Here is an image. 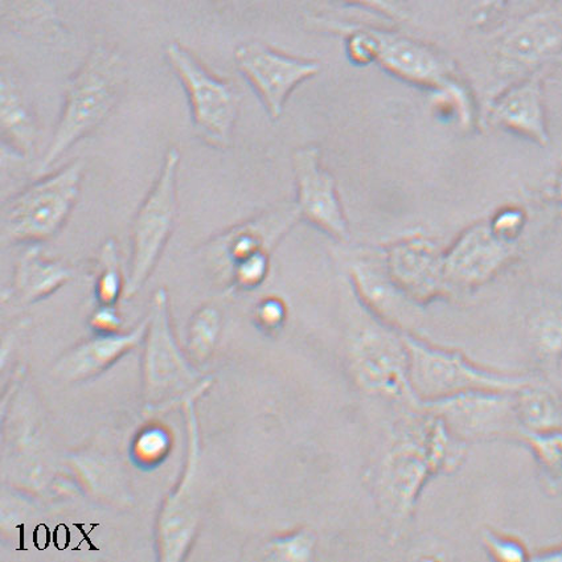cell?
Returning <instances> with one entry per match:
<instances>
[{
    "instance_id": "obj_33",
    "label": "cell",
    "mask_w": 562,
    "mask_h": 562,
    "mask_svg": "<svg viewBox=\"0 0 562 562\" xmlns=\"http://www.w3.org/2000/svg\"><path fill=\"white\" fill-rule=\"evenodd\" d=\"M552 5L555 10H558L562 14V0H555V2Z\"/></svg>"
},
{
    "instance_id": "obj_31",
    "label": "cell",
    "mask_w": 562,
    "mask_h": 562,
    "mask_svg": "<svg viewBox=\"0 0 562 562\" xmlns=\"http://www.w3.org/2000/svg\"><path fill=\"white\" fill-rule=\"evenodd\" d=\"M283 315H285L283 306L277 301L265 302L260 308L261 321L268 326L280 325L283 319Z\"/></svg>"
},
{
    "instance_id": "obj_13",
    "label": "cell",
    "mask_w": 562,
    "mask_h": 562,
    "mask_svg": "<svg viewBox=\"0 0 562 562\" xmlns=\"http://www.w3.org/2000/svg\"><path fill=\"white\" fill-rule=\"evenodd\" d=\"M445 254L425 238H411L395 245L386 255V269L393 282L413 301L426 302L446 293Z\"/></svg>"
},
{
    "instance_id": "obj_16",
    "label": "cell",
    "mask_w": 562,
    "mask_h": 562,
    "mask_svg": "<svg viewBox=\"0 0 562 562\" xmlns=\"http://www.w3.org/2000/svg\"><path fill=\"white\" fill-rule=\"evenodd\" d=\"M38 244L30 248L19 258L15 285L24 300H37L54 292L70 278V270L60 262L47 260Z\"/></svg>"
},
{
    "instance_id": "obj_30",
    "label": "cell",
    "mask_w": 562,
    "mask_h": 562,
    "mask_svg": "<svg viewBox=\"0 0 562 562\" xmlns=\"http://www.w3.org/2000/svg\"><path fill=\"white\" fill-rule=\"evenodd\" d=\"M473 21L477 25L486 24L495 15L506 8L509 0H473Z\"/></svg>"
},
{
    "instance_id": "obj_9",
    "label": "cell",
    "mask_w": 562,
    "mask_h": 562,
    "mask_svg": "<svg viewBox=\"0 0 562 562\" xmlns=\"http://www.w3.org/2000/svg\"><path fill=\"white\" fill-rule=\"evenodd\" d=\"M562 49V14L549 5L521 19L504 34L496 50V66L504 76L521 79L538 72Z\"/></svg>"
},
{
    "instance_id": "obj_22",
    "label": "cell",
    "mask_w": 562,
    "mask_h": 562,
    "mask_svg": "<svg viewBox=\"0 0 562 562\" xmlns=\"http://www.w3.org/2000/svg\"><path fill=\"white\" fill-rule=\"evenodd\" d=\"M533 333L540 352L548 358L558 357L562 350V310L541 314L535 323Z\"/></svg>"
},
{
    "instance_id": "obj_32",
    "label": "cell",
    "mask_w": 562,
    "mask_h": 562,
    "mask_svg": "<svg viewBox=\"0 0 562 562\" xmlns=\"http://www.w3.org/2000/svg\"><path fill=\"white\" fill-rule=\"evenodd\" d=\"M555 193H558V199L562 203V170L558 178V182H555Z\"/></svg>"
},
{
    "instance_id": "obj_23",
    "label": "cell",
    "mask_w": 562,
    "mask_h": 562,
    "mask_svg": "<svg viewBox=\"0 0 562 562\" xmlns=\"http://www.w3.org/2000/svg\"><path fill=\"white\" fill-rule=\"evenodd\" d=\"M101 265L103 274L100 280L99 293L101 300L105 303L113 302L120 293V271H119V250L117 244L113 238H109L102 244Z\"/></svg>"
},
{
    "instance_id": "obj_28",
    "label": "cell",
    "mask_w": 562,
    "mask_h": 562,
    "mask_svg": "<svg viewBox=\"0 0 562 562\" xmlns=\"http://www.w3.org/2000/svg\"><path fill=\"white\" fill-rule=\"evenodd\" d=\"M488 551L496 560L519 561L526 559V549L520 542L503 538V536L488 533L486 536Z\"/></svg>"
},
{
    "instance_id": "obj_18",
    "label": "cell",
    "mask_w": 562,
    "mask_h": 562,
    "mask_svg": "<svg viewBox=\"0 0 562 562\" xmlns=\"http://www.w3.org/2000/svg\"><path fill=\"white\" fill-rule=\"evenodd\" d=\"M145 325L146 323H142L137 329L125 336H108V338L89 341L70 355L67 364L76 367L77 370H89V368L105 364L106 361L137 344L142 334L145 333Z\"/></svg>"
},
{
    "instance_id": "obj_29",
    "label": "cell",
    "mask_w": 562,
    "mask_h": 562,
    "mask_svg": "<svg viewBox=\"0 0 562 562\" xmlns=\"http://www.w3.org/2000/svg\"><path fill=\"white\" fill-rule=\"evenodd\" d=\"M340 2L376 12V14L392 19V21L398 22L406 19V12L398 0H340Z\"/></svg>"
},
{
    "instance_id": "obj_26",
    "label": "cell",
    "mask_w": 562,
    "mask_h": 562,
    "mask_svg": "<svg viewBox=\"0 0 562 562\" xmlns=\"http://www.w3.org/2000/svg\"><path fill=\"white\" fill-rule=\"evenodd\" d=\"M528 437L542 461L553 469L562 470V435H546L540 430L529 431Z\"/></svg>"
},
{
    "instance_id": "obj_20",
    "label": "cell",
    "mask_w": 562,
    "mask_h": 562,
    "mask_svg": "<svg viewBox=\"0 0 562 562\" xmlns=\"http://www.w3.org/2000/svg\"><path fill=\"white\" fill-rule=\"evenodd\" d=\"M3 10L5 14L12 16V21L19 24L55 27L57 23L55 4L52 0H3Z\"/></svg>"
},
{
    "instance_id": "obj_1",
    "label": "cell",
    "mask_w": 562,
    "mask_h": 562,
    "mask_svg": "<svg viewBox=\"0 0 562 562\" xmlns=\"http://www.w3.org/2000/svg\"><path fill=\"white\" fill-rule=\"evenodd\" d=\"M125 68L119 52L97 45L70 77L59 122L44 153L37 173L48 171L64 154L93 133L117 106Z\"/></svg>"
},
{
    "instance_id": "obj_6",
    "label": "cell",
    "mask_w": 562,
    "mask_h": 562,
    "mask_svg": "<svg viewBox=\"0 0 562 562\" xmlns=\"http://www.w3.org/2000/svg\"><path fill=\"white\" fill-rule=\"evenodd\" d=\"M351 358L353 371L368 391L425 411L411 384L409 353L404 336L398 338L376 326L366 327L352 341Z\"/></svg>"
},
{
    "instance_id": "obj_21",
    "label": "cell",
    "mask_w": 562,
    "mask_h": 562,
    "mask_svg": "<svg viewBox=\"0 0 562 562\" xmlns=\"http://www.w3.org/2000/svg\"><path fill=\"white\" fill-rule=\"evenodd\" d=\"M341 32H346L347 56L355 66L367 67L376 64L378 38L373 29L348 27L341 29Z\"/></svg>"
},
{
    "instance_id": "obj_25",
    "label": "cell",
    "mask_w": 562,
    "mask_h": 562,
    "mask_svg": "<svg viewBox=\"0 0 562 562\" xmlns=\"http://www.w3.org/2000/svg\"><path fill=\"white\" fill-rule=\"evenodd\" d=\"M488 224L497 236L504 240L516 243L526 227V215L519 209H506L497 212Z\"/></svg>"
},
{
    "instance_id": "obj_10",
    "label": "cell",
    "mask_w": 562,
    "mask_h": 562,
    "mask_svg": "<svg viewBox=\"0 0 562 562\" xmlns=\"http://www.w3.org/2000/svg\"><path fill=\"white\" fill-rule=\"evenodd\" d=\"M515 244L497 236L488 223L468 229L445 254L446 286L467 290L490 281L512 260Z\"/></svg>"
},
{
    "instance_id": "obj_11",
    "label": "cell",
    "mask_w": 562,
    "mask_h": 562,
    "mask_svg": "<svg viewBox=\"0 0 562 562\" xmlns=\"http://www.w3.org/2000/svg\"><path fill=\"white\" fill-rule=\"evenodd\" d=\"M296 195V210L300 216L327 235L346 240L348 225L341 209L335 179L321 165V153L314 146L296 150L293 157Z\"/></svg>"
},
{
    "instance_id": "obj_4",
    "label": "cell",
    "mask_w": 562,
    "mask_h": 562,
    "mask_svg": "<svg viewBox=\"0 0 562 562\" xmlns=\"http://www.w3.org/2000/svg\"><path fill=\"white\" fill-rule=\"evenodd\" d=\"M165 56L182 83L199 137L212 147H228L240 108L234 86L213 75L183 44H168Z\"/></svg>"
},
{
    "instance_id": "obj_7",
    "label": "cell",
    "mask_w": 562,
    "mask_h": 562,
    "mask_svg": "<svg viewBox=\"0 0 562 562\" xmlns=\"http://www.w3.org/2000/svg\"><path fill=\"white\" fill-rule=\"evenodd\" d=\"M235 61L274 121L281 119L290 94L322 69L318 61L282 54L257 42L238 45Z\"/></svg>"
},
{
    "instance_id": "obj_19",
    "label": "cell",
    "mask_w": 562,
    "mask_h": 562,
    "mask_svg": "<svg viewBox=\"0 0 562 562\" xmlns=\"http://www.w3.org/2000/svg\"><path fill=\"white\" fill-rule=\"evenodd\" d=\"M435 106L443 117L453 119L458 124L469 127L473 121V102L468 89L456 79L435 90Z\"/></svg>"
},
{
    "instance_id": "obj_15",
    "label": "cell",
    "mask_w": 562,
    "mask_h": 562,
    "mask_svg": "<svg viewBox=\"0 0 562 562\" xmlns=\"http://www.w3.org/2000/svg\"><path fill=\"white\" fill-rule=\"evenodd\" d=\"M2 139L14 157L27 159L35 151L37 126L34 113L14 80L2 79Z\"/></svg>"
},
{
    "instance_id": "obj_8",
    "label": "cell",
    "mask_w": 562,
    "mask_h": 562,
    "mask_svg": "<svg viewBox=\"0 0 562 562\" xmlns=\"http://www.w3.org/2000/svg\"><path fill=\"white\" fill-rule=\"evenodd\" d=\"M425 412L438 417L453 436L488 438L515 431L520 426L514 393L468 392L425 403Z\"/></svg>"
},
{
    "instance_id": "obj_27",
    "label": "cell",
    "mask_w": 562,
    "mask_h": 562,
    "mask_svg": "<svg viewBox=\"0 0 562 562\" xmlns=\"http://www.w3.org/2000/svg\"><path fill=\"white\" fill-rule=\"evenodd\" d=\"M268 254L261 251L247 258V260L236 263V276L238 282L244 286H255L263 280L268 271Z\"/></svg>"
},
{
    "instance_id": "obj_3",
    "label": "cell",
    "mask_w": 562,
    "mask_h": 562,
    "mask_svg": "<svg viewBox=\"0 0 562 562\" xmlns=\"http://www.w3.org/2000/svg\"><path fill=\"white\" fill-rule=\"evenodd\" d=\"M404 340L409 353L411 384L424 404L468 392L516 393L529 385L526 378L484 370L461 353L432 347L409 335Z\"/></svg>"
},
{
    "instance_id": "obj_24",
    "label": "cell",
    "mask_w": 562,
    "mask_h": 562,
    "mask_svg": "<svg viewBox=\"0 0 562 562\" xmlns=\"http://www.w3.org/2000/svg\"><path fill=\"white\" fill-rule=\"evenodd\" d=\"M220 315L215 308H204L196 315L191 328V346L200 355L209 353L216 344Z\"/></svg>"
},
{
    "instance_id": "obj_14",
    "label": "cell",
    "mask_w": 562,
    "mask_h": 562,
    "mask_svg": "<svg viewBox=\"0 0 562 562\" xmlns=\"http://www.w3.org/2000/svg\"><path fill=\"white\" fill-rule=\"evenodd\" d=\"M488 115L493 125L547 146L549 132L541 70L504 90L491 105Z\"/></svg>"
},
{
    "instance_id": "obj_12",
    "label": "cell",
    "mask_w": 562,
    "mask_h": 562,
    "mask_svg": "<svg viewBox=\"0 0 562 562\" xmlns=\"http://www.w3.org/2000/svg\"><path fill=\"white\" fill-rule=\"evenodd\" d=\"M373 31L378 38L376 64L386 74L412 86L432 90L454 79L453 66L430 45L397 32Z\"/></svg>"
},
{
    "instance_id": "obj_5",
    "label": "cell",
    "mask_w": 562,
    "mask_h": 562,
    "mask_svg": "<svg viewBox=\"0 0 562 562\" xmlns=\"http://www.w3.org/2000/svg\"><path fill=\"white\" fill-rule=\"evenodd\" d=\"M180 160L182 155L178 148H168L157 180L135 213L132 224V265L127 295L134 294L144 285L176 229Z\"/></svg>"
},
{
    "instance_id": "obj_17",
    "label": "cell",
    "mask_w": 562,
    "mask_h": 562,
    "mask_svg": "<svg viewBox=\"0 0 562 562\" xmlns=\"http://www.w3.org/2000/svg\"><path fill=\"white\" fill-rule=\"evenodd\" d=\"M353 276L361 293L373 308L385 315L387 319L398 321L402 318L405 294L393 282L387 269L371 262H359L355 265Z\"/></svg>"
},
{
    "instance_id": "obj_2",
    "label": "cell",
    "mask_w": 562,
    "mask_h": 562,
    "mask_svg": "<svg viewBox=\"0 0 562 562\" xmlns=\"http://www.w3.org/2000/svg\"><path fill=\"white\" fill-rule=\"evenodd\" d=\"M83 172L86 164L75 159L10 198L0 220L2 243L35 245L59 234L79 200Z\"/></svg>"
}]
</instances>
